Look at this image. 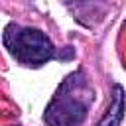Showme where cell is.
I'll return each mask as SVG.
<instances>
[{"label": "cell", "instance_id": "cell-2", "mask_svg": "<svg viewBox=\"0 0 126 126\" xmlns=\"http://www.w3.org/2000/svg\"><path fill=\"white\" fill-rule=\"evenodd\" d=\"M4 45L16 61L28 67H41L55 57V45L51 39L33 28L10 24L4 32Z\"/></svg>", "mask_w": 126, "mask_h": 126}, {"label": "cell", "instance_id": "cell-3", "mask_svg": "<svg viewBox=\"0 0 126 126\" xmlns=\"http://www.w3.org/2000/svg\"><path fill=\"white\" fill-rule=\"evenodd\" d=\"M69 2H81V0H69Z\"/></svg>", "mask_w": 126, "mask_h": 126}, {"label": "cell", "instance_id": "cell-1", "mask_svg": "<svg viewBox=\"0 0 126 126\" xmlns=\"http://www.w3.org/2000/svg\"><path fill=\"white\" fill-rule=\"evenodd\" d=\"M94 100V89L83 71L71 73L55 91L43 120L49 126H81Z\"/></svg>", "mask_w": 126, "mask_h": 126}]
</instances>
